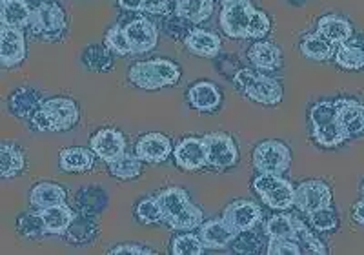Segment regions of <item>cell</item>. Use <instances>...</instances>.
I'll return each mask as SVG.
<instances>
[{
    "label": "cell",
    "mask_w": 364,
    "mask_h": 255,
    "mask_svg": "<svg viewBox=\"0 0 364 255\" xmlns=\"http://www.w3.org/2000/svg\"><path fill=\"white\" fill-rule=\"evenodd\" d=\"M164 222L177 231H190L199 228L204 222L203 210L191 202L186 189L178 186H170L157 194Z\"/></svg>",
    "instance_id": "6da1fadb"
},
{
    "label": "cell",
    "mask_w": 364,
    "mask_h": 255,
    "mask_svg": "<svg viewBox=\"0 0 364 255\" xmlns=\"http://www.w3.org/2000/svg\"><path fill=\"white\" fill-rule=\"evenodd\" d=\"M80 111L77 103L68 97L46 99L42 106L31 117V126L37 132H68L79 123Z\"/></svg>",
    "instance_id": "7a4b0ae2"
},
{
    "label": "cell",
    "mask_w": 364,
    "mask_h": 255,
    "mask_svg": "<svg viewBox=\"0 0 364 255\" xmlns=\"http://www.w3.org/2000/svg\"><path fill=\"white\" fill-rule=\"evenodd\" d=\"M129 83L144 91H157L175 86L181 78V68L170 58H149L135 62L129 68Z\"/></svg>",
    "instance_id": "3957f363"
},
{
    "label": "cell",
    "mask_w": 364,
    "mask_h": 255,
    "mask_svg": "<svg viewBox=\"0 0 364 255\" xmlns=\"http://www.w3.org/2000/svg\"><path fill=\"white\" fill-rule=\"evenodd\" d=\"M232 80L239 93H242L257 104L277 106V104L282 103V97H284V90H282L279 80L268 77V75L257 73L255 70H250V68L237 70Z\"/></svg>",
    "instance_id": "277c9868"
},
{
    "label": "cell",
    "mask_w": 364,
    "mask_h": 255,
    "mask_svg": "<svg viewBox=\"0 0 364 255\" xmlns=\"http://www.w3.org/2000/svg\"><path fill=\"white\" fill-rule=\"evenodd\" d=\"M311 137L323 148H336L348 139L337 115L336 100H321L310 110Z\"/></svg>",
    "instance_id": "5b68a950"
},
{
    "label": "cell",
    "mask_w": 364,
    "mask_h": 255,
    "mask_svg": "<svg viewBox=\"0 0 364 255\" xmlns=\"http://www.w3.org/2000/svg\"><path fill=\"white\" fill-rule=\"evenodd\" d=\"M29 29L35 38L44 42H57L66 35L68 17L66 11L55 2H42L31 13Z\"/></svg>",
    "instance_id": "8992f818"
},
{
    "label": "cell",
    "mask_w": 364,
    "mask_h": 255,
    "mask_svg": "<svg viewBox=\"0 0 364 255\" xmlns=\"http://www.w3.org/2000/svg\"><path fill=\"white\" fill-rule=\"evenodd\" d=\"M253 168L259 173L284 175L291 165L290 148L281 140H264L257 145L252 155Z\"/></svg>",
    "instance_id": "52a82bcc"
},
{
    "label": "cell",
    "mask_w": 364,
    "mask_h": 255,
    "mask_svg": "<svg viewBox=\"0 0 364 255\" xmlns=\"http://www.w3.org/2000/svg\"><path fill=\"white\" fill-rule=\"evenodd\" d=\"M206 146L208 166L215 170H228L239 162V150L232 135L224 132L206 133L203 137Z\"/></svg>",
    "instance_id": "ba28073f"
},
{
    "label": "cell",
    "mask_w": 364,
    "mask_h": 255,
    "mask_svg": "<svg viewBox=\"0 0 364 255\" xmlns=\"http://www.w3.org/2000/svg\"><path fill=\"white\" fill-rule=\"evenodd\" d=\"M253 9L255 6L252 4V0H235L223 6L219 22L226 37L237 38V41L248 38V26Z\"/></svg>",
    "instance_id": "9c48e42d"
},
{
    "label": "cell",
    "mask_w": 364,
    "mask_h": 255,
    "mask_svg": "<svg viewBox=\"0 0 364 255\" xmlns=\"http://www.w3.org/2000/svg\"><path fill=\"white\" fill-rule=\"evenodd\" d=\"M331 204V189L321 179H310L304 181L295 188V208L302 214H311V212L324 208Z\"/></svg>",
    "instance_id": "30bf717a"
},
{
    "label": "cell",
    "mask_w": 364,
    "mask_h": 255,
    "mask_svg": "<svg viewBox=\"0 0 364 255\" xmlns=\"http://www.w3.org/2000/svg\"><path fill=\"white\" fill-rule=\"evenodd\" d=\"M124 33L132 46L133 55H142L151 51L159 42V29L154 21L144 17L132 19L124 24Z\"/></svg>",
    "instance_id": "8fae6325"
},
{
    "label": "cell",
    "mask_w": 364,
    "mask_h": 255,
    "mask_svg": "<svg viewBox=\"0 0 364 255\" xmlns=\"http://www.w3.org/2000/svg\"><path fill=\"white\" fill-rule=\"evenodd\" d=\"M90 148L93 150L100 161L106 165L119 159L122 153H126V139L124 133L117 128H102L90 139Z\"/></svg>",
    "instance_id": "7c38bea8"
},
{
    "label": "cell",
    "mask_w": 364,
    "mask_h": 255,
    "mask_svg": "<svg viewBox=\"0 0 364 255\" xmlns=\"http://www.w3.org/2000/svg\"><path fill=\"white\" fill-rule=\"evenodd\" d=\"M175 165L184 172H199L208 166L203 137H186L173 148Z\"/></svg>",
    "instance_id": "4fadbf2b"
},
{
    "label": "cell",
    "mask_w": 364,
    "mask_h": 255,
    "mask_svg": "<svg viewBox=\"0 0 364 255\" xmlns=\"http://www.w3.org/2000/svg\"><path fill=\"white\" fill-rule=\"evenodd\" d=\"M223 217L235 228L237 234H240V231L257 228V224H259L262 219V212L261 208H259V204H255L253 201H248V199H237V201L230 202V204L224 208Z\"/></svg>",
    "instance_id": "5bb4252c"
},
{
    "label": "cell",
    "mask_w": 364,
    "mask_h": 255,
    "mask_svg": "<svg viewBox=\"0 0 364 255\" xmlns=\"http://www.w3.org/2000/svg\"><path fill=\"white\" fill-rule=\"evenodd\" d=\"M26 37L21 28L2 24L0 29V62L4 68H13L24 62Z\"/></svg>",
    "instance_id": "9a60e30c"
},
{
    "label": "cell",
    "mask_w": 364,
    "mask_h": 255,
    "mask_svg": "<svg viewBox=\"0 0 364 255\" xmlns=\"http://www.w3.org/2000/svg\"><path fill=\"white\" fill-rule=\"evenodd\" d=\"M199 237L208 250H224L233 243L237 231L226 219L215 217L200 224Z\"/></svg>",
    "instance_id": "2e32d148"
},
{
    "label": "cell",
    "mask_w": 364,
    "mask_h": 255,
    "mask_svg": "<svg viewBox=\"0 0 364 255\" xmlns=\"http://www.w3.org/2000/svg\"><path fill=\"white\" fill-rule=\"evenodd\" d=\"M135 153L141 157L144 162L149 165H161V162L168 161V157L173 153V145L162 133H146L141 139L136 140Z\"/></svg>",
    "instance_id": "e0dca14e"
},
{
    "label": "cell",
    "mask_w": 364,
    "mask_h": 255,
    "mask_svg": "<svg viewBox=\"0 0 364 255\" xmlns=\"http://www.w3.org/2000/svg\"><path fill=\"white\" fill-rule=\"evenodd\" d=\"M186 99L195 111L211 113V111L219 110L220 103H223V93L217 84L210 83V80H197L188 88Z\"/></svg>",
    "instance_id": "ac0fdd59"
},
{
    "label": "cell",
    "mask_w": 364,
    "mask_h": 255,
    "mask_svg": "<svg viewBox=\"0 0 364 255\" xmlns=\"http://www.w3.org/2000/svg\"><path fill=\"white\" fill-rule=\"evenodd\" d=\"M337 115L346 137H357L364 133V106L355 99H337Z\"/></svg>",
    "instance_id": "d6986e66"
},
{
    "label": "cell",
    "mask_w": 364,
    "mask_h": 255,
    "mask_svg": "<svg viewBox=\"0 0 364 255\" xmlns=\"http://www.w3.org/2000/svg\"><path fill=\"white\" fill-rule=\"evenodd\" d=\"M42 103H44V99H42L38 90H33V88H17L9 95L8 108L17 119L31 120V117L42 106Z\"/></svg>",
    "instance_id": "ffe728a7"
},
{
    "label": "cell",
    "mask_w": 364,
    "mask_h": 255,
    "mask_svg": "<svg viewBox=\"0 0 364 255\" xmlns=\"http://www.w3.org/2000/svg\"><path fill=\"white\" fill-rule=\"evenodd\" d=\"M184 46L190 53L197 55V57L215 58L220 53L223 42H220L219 35L213 33V31L193 28V31L184 38Z\"/></svg>",
    "instance_id": "44dd1931"
},
{
    "label": "cell",
    "mask_w": 364,
    "mask_h": 255,
    "mask_svg": "<svg viewBox=\"0 0 364 255\" xmlns=\"http://www.w3.org/2000/svg\"><path fill=\"white\" fill-rule=\"evenodd\" d=\"M97 235H99V222H97L95 215L77 212L64 237H66L68 243L82 246V244L95 241Z\"/></svg>",
    "instance_id": "7402d4cb"
},
{
    "label": "cell",
    "mask_w": 364,
    "mask_h": 255,
    "mask_svg": "<svg viewBox=\"0 0 364 255\" xmlns=\"http://www.w3.org/2000/svg\"><path fill=\"white\" fill-rule=\"evenodd\" d=\"M248 61L257 70L275 71L282 66V51L268 41L253 42L248 50Z\"/></svg>",
    "instance_id": "603a6c76"
},
{
    "label": "cell",
    "mask_w": 364,
    "mask_h": 255,
    "mask_svg": "<svg viewBox=\"0 0 364 255\" xmlns=\"http://www.w3.org/2000/svg\"><path fill=\"white\" fill-rule=\"evenodd\" d=\"M68 201L66 189L57 182H38L29 192V204L35 210H44L51 206L64 204Z\"/></svg>",
    "instance_id": "cb8c5ba5"
},
{
    "label": "cell",
    "mask_w": 364,
    "mask_h": 255,
    "mask_svg": "<svg viewBox=\"0 0 364 255\" xmlns=\"http://www.w3.org/2000/svg\"><path fill=\"white\" fill-rule=\"evenodd\" d=\"M317 33L328 38L333 46H341L353 37V28L341 15H324L317 22Z\"/></svg>",
    "instance_id": "d4e9b609"
},
{
    "label": "cell",
    "mask_w": 364,
    "mask_h": 255,
    "mask_svg": "<svg viewBox=\"0 0 364 255\" xmlns=\"http://www.w3.org/2000/svg\"><path fill=\"white\" fill-rule=\"evenodd\" d=\"M95 153L93 150L80 148V146H71L64 148L58 153V165L60 170L68 173H82L93 168L95 165Z\"/></svg>",
    "instance_id": "484cf974"
},
{
    "label": "cell",
    "mask_w": 364,
    "mask_h": 255,
    "mask_svg": "<svg viewBox=\"0 0 364 255\" xmlns=\"http://www.w3.org/2000/svg\"><path fill=\"white\" fill-rule=\"evenodd\" d=\"M337 66L346 71H357L364 68V38H350L336 51Z\"/></svg>",
    "instance_id": "4316f807"
},
{
    "label": "cell",
    "mask_w": 364,
    "mask_h": 255,
    "mask_svg": "<svg viewBox=\"0 0 364 255\" xmlns=\"http://www.w3.org/2000/svg\"><path fill=\"white\" fill-rule=\"evenodd\" d=\"M33 9L26 0H2L0 4V22L11 28H28Z\"/></svg>",
    "instance_id": "83f0119b"
},
{
    "label": "cell",
    "mask_w": 364,
    "mask_h": 255,
    "mask_svg": "<svg viewBox=\"0 0 364 255\" xmlns=\"http://www.w3.org/2000/svg\"><path fill=\"white\" fill-rule=\"evenodd\" d=\"M38 212H41L42 219H44L48 234H53V235L66 234V230L70 228L71 221H73L75 217V212L68 206V202L51 206V208H44V210H38Z\"/></svg>",
    "instance_id": "f1b7e54d"
},
{
    "label": "cell",
    "mask_w": 364,
    "mask_h": 255,
    "mask_svg": "<svg viewBox=\"0 0 364 255\" xmlns=\"http://www.w3.org/2000/svg\"><path fill=\"white\" fill-rule=\"evenodd\" d=\"M26 168V157L18 146L11 142H2L0 146V177L13 179Z\"/></svg>",
    "instance_id": "f546056e"
},
{
    "label": "cell",
    "mask_w": 364,
    "mask_h": 255,
    "mask_svg": "<svg viewBox=\"0 0 364 255\" xmlns=\"http://www.w3.org/2000/svg\"><path fill=\"white\" fill-rule=\"evenodd\" d=\"M299 50L306 58L315 62H324L333 57V44L321 33H308L302 37Z\"/></svg>",
    "instance_id": "4dcf8cb0"
},
{
    "label": "cell",
    "mask_w": 364,
    "mask_h": 255,
    "mask_svg": "<svg viewBox=\"0 0 364 255\" xmlns=\"http://www.w3.org/2000/svg\"><path fill=\"white\" fill-rule=\"evenodd\" d=\"M75 202H77L79 212L97 215L108 204V195H106V192L100 186H86V188L77 192Z\"/></svg>",
    "instance_id": "1f68e13d"
},
{
    "label": "cell",
    "mask_w": 364,
    "mask_h": 255,
    "mask_svg": "<svg viewBox=\"0 0 364 255\" xmlns=\"http://www.w3.org/2000/svg\"><path fill=\"white\" fill-rule=\"evenodd\" d=\"M113 51L106 44H91L82 53V64L93 73H106L113 68Z\"/></svg>",
    "instance_id": "d6a6232c"
},
{
    "label": "cell",
    "mask_w": 364,
    "mask_h": 255,
    "mask_svg": "<svg viewBox=\"0 0 364 255\" xmlns=\"http://www.w3.org/2000/svg\"><path fill=\"white\" fill-rule=\"evenodd\" d=\"M175 13L193 24H200L211 17L213 0H175Z\"/></svg>",
    "instance_id": "836d02e7"
},
{
    "label": "cell",
    "mask_w": 364,
    "mask_h": 255,
    "mask_svg": "<svg viewBox=\"0 0 364 255\" xmlns=\"http://www.w3.org/2000/svg\"><path fill=\"white\" fill-rule=\"evenodd\" d=\"M262 202L269 206L272 210L286 212L295 206V188L290 181L282 179L275 188H272L268 194L262 195Z\"/></svg>",
    "instance_id": "e575fe53"
},
{
    "label": "cell",
    "mask_w": 364,
    "mask_h": 255,
    "mask_svg": "<svg viewBox=\"0 0 364 255\" xmlns=\"http://www.w3.org/2000/svg\"><path fill=\"white\" fill-rule=\"evenodd\" d=\"M264 234L268 239H291L297 241V227H295V215L275 214L264 222Z\"/></svg>",
    "instance_id": "d590c367"
},
{
    "label": "cell",
    "mask_w": 364,
    "mask_h": 255,
    "mask_svg": "<svg viewBox=\"0 0 364 255\" xmlns=\"http://www.w3.org/2000/svg\"><path fill=\"white\" fill-rule=\"evenodd\" d=\"M142 159L136 153H122L119 159H115L113 162H109V173H112L115 179L120 181H132V179L139 177L142 173Z\"/></svg>",
    "instance_id": "8d00e7d4"
},
{
    "label": "cell",
    "mask_w": 364,
    "mask_h": 255,
    "mask_svg": "<svg viewBox=\"0 0 364 255\" xmlns=\"http://www.w3.org/2000/svg\"><path fill=\"white\" fill-rule=\"evenodd\" d=\"M15 227H17L18 235H22L24 239H42L48 230H46L44 219H42L41 212H28V214H22L17 217V222H15Z\"/></svg>",
    "instance_id": "74e56055"
},
{
    "label": "cell",
    "mask_w": 364,
    "mask_h": 255,
    "mask_svg": "<svg viewBox=\"0 0 364 255\" xmlns=\"http://www.w3.org/2000/svg\"><path fill=\"white\" fill-rule=\"evenodd\" d=\"M204 250L206 246L200 241L199 234H191V230L175 235L170 246V251L173 255H200L204 254Z\"/></svg>",
    "instance_id": "f35d334b"
},
{
    "label": "cell",
    "mask_w": 364,
    "mask_h": 255,
    "mask_svg": "<svg viewBox=\"0 0 364 255\" xmlns=\"http://www.w3.org/2000/svg\"><path fill=\"white\" fill-rule=\"evenodd\" d=\"M295 227H297V243L301 246L302 254H315V255H326L328 248L323 241H318L314 235V231L304 224L299 217H295Z\"/></svg>",
    "instance_id": "ab89813d"
},
{
    "label": "cell",
    "mask_w": 364,
    "mask_h": 255,
    "mask_svg": "<svg viewBox=\"0 0 364 255\" xmlns=\"http://www.w3.org/2000/svg\"><path fill=\"white\" fill-rule=\"evenodd\" d=\"M230 248H232L233 254H261L264 243H262V237L259 235V231L252 228V230L237 234Z\"/></svg>",
    "instance_id": "60d3db41"
},
{
    "label": "cell",
    "mask_w": 364,
    "mask_h": 255,
    "mask_svg": "<svg viewBox=\"0 0 364 255\" xmlns=\"http://www.w3.org/2000/svg\"><path fill=\"white\" fill-rule=\"evenodd\" d=\"M135 215L142 224H161V222H164V215H162L157 197H144L142 201L136 202Z\"/></svg>",
    "instance_id": "b9f144b4"
},
{
    "label": "cell",
    "mask_w": 364,
    "mask_h": 255,
    "mask_svg": "<svg viewBox=\"0 0 364 255\" xmlns=\"http://www.w3.org/2000/svg\"><path fill=\"white\" fill-rule=\"evenodd\" d=\"M104 44L108 46L109 50L113 51L119 57H128V55H133L132 46H129L128 38H126L124 33V26L115 24L106 31L104 35Z\"/></svg>",
    "instance_id": "7bdbcfd3"
},
{
    "label": "cell",
    "mask_w": 364,
    "mask_h": 255,
    "mask_svg": "<svg viewBox=\"0 0 364 255\" xmlns=\"http://www.w3.org/2000/svg\"><path fill=\"white\" fill-rule=\"evenodd\" d=\"M308 222H310V227L314 228V230L321 231V234L333 231L339 227V219H337V214L333 212L331 204L308 214Z\"/></svg>",
    "instance_id": "ee69618b"
},
{
    "label": "cell",
    "mask_w": 364,
    "mask_h": 255,
    "mask_svg": "<svg viewBox=\"0 0 364 255\" xmlns=\"http://www.w3.org/2000/svg\"><path fill=\"white\" fill-rule=\"evenodd\" d=\"M162 28H164L166 35H170L175 41L184 42V38L193 31V22H190L188 19L181 17V15L175 13L173 17H168V15H166L164 22H162Z\"/></svg>",
    "instance_id": "f6af8a7d"
},
{
    "label": "cell",
    "mask_w": 364,
    "mask_h": 255,
    "mask_svg": "<svg viewBox=\"0 0 364 255\" xmlns=\"http://www.w3.org/2000/svg\"><path fill=\"white\" fill-rule=\"evenodd\" d=\"M269 29H272V21L268 15L262 9H253L248 26V38H253V41L264 38L269 33Z\"/></svg>",
    "instance_id": "bcb514c9"
},
{
    "label": "cell",
    "mask_w": 364,
    "mask_h": 255,
    "mask_svg": "<svg viewBox=\"0 0 364 255\" xmlns=\"http://www.w3.org/2000/svg\"><path fill=\"white\" fill-rule=\"evenodd\" d=\"M266 254L268 255H299L302 254L301 246H299L297 241H291V239H269L268 244H266Z\"/></svg>",
    "instance_id": "7dc6e473"
},
{
    "label": "cell",
    "mask_w": 364,
    "mask_h": 255,
    "mask_svg": "<svg viewBox=\"0 0 364 255\" xmlns=\"http://www.w3.org/2000/svg\"><path fill=\"white\" fill-rule=\"evenodd\" d=\"M112 255H120V254H133V255H151V254H157L154 248H148V246H142V244H129V243H122V244H117L113 246L112 250L108 251Z\"/></svg>",
    "instance_id": "c3c4849f"
},
{
    "label": "cell",
    "mask_w": 364,
    "mask_h": 255,
    "mask_svg": "<svg viewBox=\"0 0 364 255\" xmlns=\"http://www.w3.org/2000/svg\"><path fill=\"white\" fill-rule=\"evenodd\" d=\"M142 11L166 17V15H170L171 11V0H144Z\"/></svg>",
    "instance_id": "681fc988"
},
{
    "label": "cell",
    "mask_w": 364,
    "mask_h": 255,
    "mask_svg": "<svg viewBox=\"0 0 364 255\" xmlns=\"http://www.w3.org/2000/svg\"><path fill=\"white\" fill-rule=\"evenodd\" d=\"M117 4L126 11H142L144 0H117Z\"/></svg>",
    "instance_id": "f907efd6"
},
{
    "label": "cell",
    "mask_w": 364,
    "mask_h": 255,
    "mask_svg": "<svg viewBox=\"0 0 364 255\" xmlns=\"http://www.w3.org/2000/svg\"><path fill=\"white\" fill-rule=\"evenodd\" d=\"M352 215H353V219L359 222V224H364V199H360L359 202H355Z\"/></svg>",
    "instance_id": "816d5d0a"
},
{
    "label": "cell",
    "mask_w": 364,
    "mask_h": 255,
    "mask_svg": "<svg viewBox=\"0 0 364 255\" xmlns=\"http://www.w3.org/2000/svg\"><path fill=\"white\" fill-rule=\"evenodd\" d=\"M230 2H235V0H220V4H230Z\"/></svg>",
    "instance_id": "f5cc1de1"
},
{
    "label": "cell",
    "mask_w": 364,
    "mask_h": 255,
    "mask_svg": "<svg viewBox=\"0 0 364 255\" xmlns=\"http://www.w3.org/2000/svg\"><path fill=\"white\" fill-rule=\"evenodd\" d=\"M291 4H297L299 6V0H290ZM302 2H304V0H302Z\"/></svg>",
    "instance_id": "db71d44e"
},
{
    "label": "cell",
    "mask_w": 364,
    "mask_h": 255,
    "mask_svg": "<svg viewBox=\"0 0 364 255\" xmlns=\"http://www.w3.org/2000/svg\"><path fill=\"white\" fill-rule=\"evenodd\" d=\"M363 195H364V182H363Z\"/></svg>",
    "instance_id": "11a10c76"
}]
</instances>
